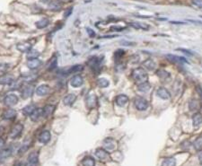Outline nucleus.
<instances>
[{
  "label": "nucleus",
  "instance_id": "22",
  "mask_svg": "<svg viewBox=\"0 0 202 166\" xmlns=\"http://www.w3.org/2000/svg\"><path fill=\"white\" fill-rule=\"evenodd\" d=\"M12 153V148H10V147L4 149V150H1L0 151V162H3V161L6 160L7 158H9Z\"/></svg>",
  "mask_w": 202,
  "mask_h": 166
},
{
  "label": "nucleus",
  "instance_id": "41",
  "mask_svg": "<svg viewBox=\"0 0 202 166\" xmlns=\"http://www.w3.org/2000/svg\"><path fill=\"white\" fill-rule=\"evenodd\" d=\"M192 4L199 8H202V0H192Z\"/></svg>",
  "mask_w": 202,
  "mask_h": 166
},
{
  "label": "nucleus",
  "instance_id": "26",
  "mask_svg": "<svg viewBox=\"0 0 202 166\" xmlns=\"http://www.w3.org/2000/svg\"><path fill=\"white\" fill-rule=\"evenodd\" d=\"M143 66H144L146 69H148V70H154L155 68H156L155 62L153 60H151V59L145 60V61L143 62Z\"/></svg>",
  "mask_w": 202,
  "mask_h": 166
},
{
  "label": "nucleus",
  "instance_id": "11",
  "mask_svg": "<svg viewBox=\"0 0 202 166\" xmlns=\"http://www.w3.org/2000/svg\"><path fill=\"white\" fill-rule=\"evenodd\" d=\"M23 129H24V127H23L22 124H17V125H15L12 129V130H11V137H12V138L18 137L22 134Z\"/></svg>",
  "mask_w": 202,
  "mask_h": 166
},
{
  "label": "nucleus",
  "instance_id": "40",
  "mask_svg": "<svg viewBox=\"0 0 202 166\" xmlns=\"http://www.w3.org/2000/svg\"><path fill=\"white\" fill-rule=\"evenodd\" d=\"M56 67H57V58L56 57H53L51 60H50V62H49V71H51V70H53V69H55L56 68Z\"/></svg>",
  "mask_w": 202,
  "mask_h": 166
},
{
  "label": "nucleus",
  "instance_id": "37",
  "mask_svg": "<svg viewBox=\"0 0 202 166\" xmlns=\"http://www.w3.org/2000/svg\"><path fill=\"white\" fill-rule=\"evenodd\" d=\"M193 145H194V148L197 150V151H201L202 150V137H199L195 142L193 143Z\"/></svg>",
  "mask_w": 202,
  "mask_h": 166
},
{
  "label": "nucleus",
  "instance_id": "51",
  "mask_svg": "<svg viewBox=\"0 0 202 166\" xmlns=\"http://www.w3.org/2000/svg\"><path fill=\"white\" fill-rule=\"evenodd\" d=\"M64 1H69V0H64Z\"/></svg>",
  "mask_w": 202,
  "mask_h": 166
},
{
  "label": "nucleus",
  "instance_id": "25",
  "mask_svg": "<svg viewBox=\"0 0 202 166\" xmlns=\"http://www.w3.org/2000/svg\"><path fill=\"white\" fill-rule=\"evenodd\" d=\"M56 106L55 105H47L43 108V117L44 118H48L49 117L55 110Z\"/></svg>",
  "mask_w": 202,
  "mask_h": 166
},
{
  "label": "nucleus",
  "instance_id": "33",
  "mask_svg": "<svg viewBox=\"0 0 202 166\" xmlns=\"http://www.w3.org/2000/svg\"><path fill=\"white\" fill-rule=\"evenodd\" d=\"M35 109V106H34L33 104H29V105L25 106L24 109H23V113H24L25 116H30V115L33 112V110H34Z\"/></svg>",
  "mask_w": 202,
  "mask_h": 166
},
{
  "label": "nucleus",
  "instance_id": "31",
  "mask_svg": "<svg viewBox=\"0 0 202 166\" xmlns=\"http://www.w3.org/2000/svg\"><path fill=\"white\" fill-rule=\"evenodd\" d=\"M83 166H95V159L91 156H86L82 161Z\"/></svg>",
  "mask_w": 202,
  "mask_h": 166
},
{
  "label": "nucleus",
  "instance_id": "6",
  "mask_svg": "<svg viewBox=\"0 0 202 166\" xmlns=\"http://www.w3.org/2000/svg\"><path fill=\"white\" fill-rule=\"evenodd\" d=\"M38 162H39V156L38 153L33 152L29 154L28 156V161L25 166H38Z\"/></svg>",
  "mask_w": 202,
  "mask_h": 166
},
{
  "label": "nucleus",
  "instance_id": "29",
  "mask_svg": "<svg viewBox=\"0 0 202 166\" xmlns=\"http://www.w3.org/2000/svg\"><path fill=\"white\" fill-rule=\"evenodd\" d=\"M192 122H193V126L194 127H198L202 123V114L200 113H196L194 114V116L192 117Z\"/></svg>",
  "mask_w": 202,
  "mask_h": 166
},
{
  "label": "nucleus",
  "instance_id": "21",
  "mask_svg": "<svg viewBox=\"0 0 202 166\" xmlns=\"http://www.w3.org/2000/svg\"><path fill=\"white\" fill-rule=\"evenodd\" d=\"M15 117H16V111L13 109H8L3 113V119H4L10 120V119H14Z\"/></svg>",
  "mask_w": 202,
  "mask_h": 166
},
{
  "label": "nucleus",
  "instance_id": "10",
  "mask_svg": "<svg viewBox=\"0 0 202 166\" xmlns=\"http://www.w3.org/2000/svg\"><path fill=\"white\" fill-rule=\"evenodd\" d=\"M33 92H34V87H33V85L29 84V85L25 86L24 89H23V91H22V97H23L24 99L30 98V97L33 95Z\"/></svg>",
  "mask_w": 202,
  "mask_h": 166
},
{
  "label": "nucleus",
  "instance_id": "42",
  "mask_svg": "<svg viewBox=\"0 0 202 166\" xmlns=\"http://www.w3.org/2000/svg\"><path fill=\"white\" fill-rule=\"evenodd\" d=\"M124 53H125V52H124L123 49H118V50L115 52V58H116V59H117V58H118V59L121 58V57L124 55Z\"/></svg>",
  "mask_w": 202,
  "mask_h": 166
},
{
  "label": "nucleus",
  "instance_id": "34",
  "mask_svg": "<svg viewBox=\"0 0 202 166\" xmlns=\"http://www.w3.org/2000/svg\"><path fill=\"white\" fill-rule=\"evenodd\" d=\"M162 166H176V160L173 157H169L164 160Z\"/></svg>",
  "mask_w": 202,
  "mask_h": 166
},
{
  "label": "nucleus",
  "instance_id": "45",
  "mask_svg": "<svg viewBox=\"0 0 202 166\" xmlns=\"http://www.w3.org/2000/svg\"><path fill=\"white\" fill-rule=\"evenodd\" d=\"M124 29H125L124 27H119V26H111V31H115V32H120V31H122Z\"/></svg>",
  "mask_w": 202,
  "mask_h": 166
},
{
  "label": "nucleus",
  "instance_id": "19",
  "mask_svg": "<svg viewBox=\"0 0 202 166\" xmlns=\"http://www.w3.org/2000/svg\"><path fill=\"white\" fill-rule=\"evenodd\" d=\"M156 75L163 81H166L168 79L171 78V74L166 70H164V69H159L156 72Z\"/></svg>",
  "mask_w": 202,
  "mask_h": 166
},
{
  "label": "nucleus",
  "instance_id": "39",
  "mask_svg": "<svg viewBox=\"0 0 202 166\" xmlns=\"http://www.w3.org/2000/svg\"><path fill=\"white\" fill-rule=\"evenodd\" d=\"M30 145H31V142L30 141H25V142L21 145V147H20V149H19V151H18V153L20 154H24L25 153L27 150H28V148H29V146H30Z\"/></svg>",
  "mask_w": 202,
  "mask_h": 166
},
{
  "label": "nucleus",
  "instance_id": "47",
  "mask_svg": "<svg viewBox=\"0 0 202 166\" xmlns=\"http://www.w3.org/2000/svg\"><path fill=\"white\" fill-rule=\"evenodd\" d=\"M87 33H88V34H89L90 37H95V33L92 29H90V28H87Z\"/></svg>",
  "mask_w": 202,
  "mask_h": 166
},
{
  "label": "nucleus",
  "instance_id": "24",
  "mask_svg": "<svg viewBox=\"0 0 202 166\" xmlns=\"http://www.w3.org/2000/svg\"><path fill=\"white\" fill-rule=\"evenodd\" d=\"M166 58L168 60H170L173 62H176V63H188V61L186 59L182 58V57H179L175 55H172V54H168L166 55Z\"/></svg>",
  "mask_w": 202,
  "mask_h": 166
},
{
  "label": "nucleus",
  "instance_id": "44",
  "mask_svg": "<svg viewBox=\"0 0 202 166\" xmlns=\"http://www.w3.org/2000/svg\"><path fill=\"white\" fill-rule=\"evenodd\" d=\"M177 50L183 52L184 54H186V55H188V56H192V55H193L191 51H190V50H187V49H185V48H177Z\"/></svg>",
  "mask_w": 202,
  "mask_h": 166
},
{
  "label": "nucleus",
  "instance_id": "32",
  "mask_svg": "<svg viewBox=\"0 0 202 166\" xmlns=\"http://www.w3.org/2000/svg\"><path fill=\"white\" fill-rule=\"evenodd\" d=\"M150 88H151V84L148 83V82L140 83V84H138V91H139V92H142V93L148 92V91L150 90Z\"/></svg>",
  "mask_w": 202,
  "mask_h": 166
},
{
  "label": "nucleus",
  "instance_id": "17",
  "mask_svg": "<svg viewBox=\"0 0 202 166\" xmlns=\"http://www.w3.org/2000/svg\"><path fill=\"white\" fill-rule=\"evenodd\" d=\"M76 96L74 94H69V95H66L65 98L63 99V103L66 106H71L72 104L76 102Z\"/></svg>",
  "mask_w": 202,
  "mask_h": 166
},
{
  "label": "nucleus",
  "instance_id": "4",
  "mask_svg": "<svg viewBox=\"0 0 202 166\" xmlns=\"http://www.w3.org/2000/svg\"><path fill=\"white\" fill-rule=\"evenodd\" d=\"M85 103L86 106L89 109H93L97 105V96L95 94H89L85 98Z\"/></svg>",
  "mask_w": 202,
  "mask_h": 166
},
{
  "label": "nucleus",
  "instance_id": "18",
  "mask_svg": "<svg viewBox=\"0 0 202 166\" xmlns=\"http://www.w3.org/2000/svg\"><path fill=\"white\" fill-rule=\"evenodd\" d=\"M50 140V132L49 130H45L41 133L39 137V141L41 144H47Z\"/></svg>",
  "mask_w": 202,
  "mask_h": 166
},
{
  "label": "nucleus",
  "instance_id": "28",
  "mask_svg": "<svg viewBox=\"0 0 202 166\" xmlns=\"http://www.w3.org/2000/svg\"><path fill=\"white\" fill-rule=\"evenodd\" d=\"M189 109L191 111H198L200 109V104L197 100H191L189 103Z\"/></svg>",
  "mask_w": 202,
  "mask_h": 166
},
{
  "label": "nucleus",
  "instance_id": "50",
  "mask_svg": "<svg viewBox=\"0 0 202 166\" xmlns=\"http://www.w3.org/2000/svg\"><path fill=\"white\" fill-rule=\"evenodd\" d=\"M199 161H200V164L202 165V152L200 154H199Z\"/></svg>",
  "mask_w": 202,
  "mask_h": 166
},
{
  "label": "nucleus",
  "instance_id": "13",
  "mask_svg": "<svg viewBox=\"0 0 202 166\" xmlns=\"http://www.w3.org/2000/svg\"><path fill=\"white\" fill-rule=\"evenodd\" d=\"M49 86L47 84H41L40 85L39 87H37L35 93L36 95H39V96H44L49 94Z\"/></svg>",
  "mask_w": 202,
  "mask_h": 166
},
{
  "label": "nucleus",
  "instance_id": "23",
  "mask_svg": "<svg viewBox=\"0 0 202 166\" xmlns=\"http://www.w3.org/2000/svg\"><path fill=\"white\" fill-rule=\"evenodd\" d=\"M32 48V45L29 42H21L17 44V49L21 52H29Z\"/></svg>",
  "mask_w": 202,
  "mask_h": 166
},
{
  "label": "nucleus",
  "instance_id": "16",
  "mask_svg": "<svg viewBox=\"0 0 202 166\" xmlns=\"http://www.w3.org/2000/svg\"><path fill=\"white\" fill-rule=\"evenodd\" d=\"M43 116V109L41 108H37L33 110V112L30 115V118L33 121H37L39 120V119Z\"/></svg>",
  "mask_w": 202,
  "mask_h": 166
},
{
  "label": "nucleus",
  "instance_id": "8",
  "mask_svg": "<svg viewBox=\"0 0 202 166\" xmlns=\"http://www.w3.org/2000/svg\"><path fill=\"white\" fill-rule=\"evenodd\" d=\"M156 95L159 98H161L163 100H169L171 98V94L165 87H159L156 91Z\"/></svg>",
  "mask_w": 202,
  "mask_h": 166
},
{
  "label": "nucleus",
  "instance_id": "2",
  "mask_svg": "<svg viewBox=\"0 0 202 166\" xmlns=\"http://www.w3.org/2000/svg\"><path fill=\"white\" fill-rule=\"evenodd\" d=\"M83 70V66L82 65H76V66H73L71 68H61L60 70H59V74L60 75H63V76H67L70 74H74V73H76V72H80Z\"/></svg>",
  "mask_w": 202,
  "mask_h": 166
},
{
  "label": "nucleus",
  "instance_id": "43",
  "mask_svg": "<svg viewBox=\"0 0 202 166\" xmlns=\"http://www.w3.org/2000/svg\"><path fill=\"white\" fill-rule=\"evenodd\" d=\"M72 11H73V7L68 8V9L64 12V17H65V18H68V16L72 14Z\"/></svg>",
  "mask_w": 202,
  "mask_h": 166
},
{
  "label": "nucleus",
  "instance_id": "5",
  "mask_svg": "<svg viewBox=\"0 0 202 166\" xmlns=\"http://www.w3.org/2000/svg\"><path fill=\"white\" fill-rule=\"evenodd\" d=\"M4 102H5V105H6V106H14V105L17 104L18 97L15 95H13V94L6 95V98H5Z\"/></svg>",
  "mask_w": 202,
  "mask_h": 166
},
{
  "label": "nucleus",
  "instance_id": "9",
  "mask_svg": "<svg viewBox=\"0 0 202 166\" xmlns=\"http://www.w3.org/2000/svg\"><path fill=\"white\" fill-rule=\"evenodd\" d=\"M115 146H116V144L115 141L112 139V138H105L104 141H103V147L106 151H113L115 149Z\"/></svg>",
  "mask_w": 202,
  "mask_h": 166
},
{
  "label": "nucleus",
  "instance_id": "49",
  "mask_svg": "<svg viewBox=\"0 0 202 166\" xmlns=\"http://www.w3.org/2000/svg\"><path fill=\"white\" fill-rule=\"evenodd\" d=\"M4 145H5V141L2 139V138H0V151L3 149V147H4Z\"/></svg>",
  "mask_w": 202,
  "mask_h": 166
},
{
  "label": "nucleus",
  "instance_id": "7",
  "mask_svg": "<svg viewBox=\"0 0 202 166\" xmlns=\"http://www.w3.org/2000/svg\"><path fill=\"white\" fill-rule=\"evenodd\" d=\"M84 83L83 77L79 75H76L75 76H73L70 80V84L75 88H78L80 86H82Z\"/></svg>",
  "mask_w": 202,
  "mask_h": 166
},
{
  "label": "nucleus",
  "instance_id": "3",
  "mask_svg": "<svg viewBox=\"0 0 202 166\" xmlns=\"http://www.w3.org/2000/svg\"><path fill=\"white\" fill-rule=\"evenodd\" d=\"M134 105L138 110H146L149 107V102L142 97H136L134 100Z\"/></svg>",
  "mask_w": 202,
  "mask_h": 166
},
{
  "label": "nucleus",
  "instance_id": "35",
  "mask_svg": "<svg viewBox=\"0 0 202 166\" xmlns=\"http://www.w3.org/2000/svg\"><path fill=\"white\" fill-rule=\"evenodd\" d=\"M130 25L131 27L135 28V29H141V30H148V29H149V26H148L147 24H141V23H137V22L130 23Z\"/></svg>",
  "mask_w": 202,
  "mask_h": 166
},
{
  "label": "nucleus",
  "instance_id": "36",
  "mask_svg": "<svg viewBox=\"0 0 202 166\" xmlns=\"http://www.w3.org/2000/svg\"><path fill=\"white\" fill-rule=\"evenodd\" d=\"M97 84H98V86L101 87V88H106V87L109 86L110 82H109V80H107L106 78H99V79L97 80Z\"/></svg>",
  "mask_w": 202,
  "mask_h": 166
},
{
  "label": "nucleus",
  "instance_id": "38",
  "mask_svg": "<svg viewBox=\"0 0 202 166\" xmlns=\"http://www.w3.org/2000/svg\"><path fill=\"white\" fill-rule=\"evenodd\" d=\"M40 56V53L37 50H33L31 49L28 53H27V58L28 60H33V59H37Z\"/></svg>",
  "mask_w": 202,
  "mask_h": 166
},
{
  "label": "nucleus",
  "instance_id": "27",
  "mask_svg": "<svg viewBox=\"0 0 202 166\" xmlns=\"http://www.w3.org/2000/svg\"><path fill=\"white\" fill-rule=\"evenodd\" d=\"M49 20L48 18H42L38 22H36L35 25L38 29H44L49 25Z\"/></svg>",
  "mask_w": 202,
  "mask_h": 166
},
{
  "label": "nucleus",
  "instance_id": "46",
  "mask_svg": "<svg viewBox=\"0 0 202 166\" xmlns=\"http://www.w3.org/2000/svg\"><path fill=\"white\" fill-rule=\"evenodd\" d=\"M196 90H197V93H198L199 96L200 97V99L202 100V88L200 85H198V86L196 87Z\"/></svg>",
  "mask_w": 202,
  "mask_h": 166
},
{
  "label": "nucleus",
  "instance_id": "1",
  "mask_svg": "<svg viewBox=\"0 0 202 166\" xmlns=\"http://www.w3.org/2000/svg\"><path fill=\"white\" fill-rule=\"evenodd\" d=\"M132 77L134 81L138 84L147 82L148 80V75L146 71L143 68H136L132 71Z\"/></svg>",
  "mask_w": 202,
  "mask_h": 166
},
{
  "label": "nucleus",
  "instance_id": "20",
  "mask_svg": "<svg viewBox=\"0 0 202 166\" xmlns=\"http://www.w3.org/2000/svg\"><path fill=\"white\" fill-rule=\"evenodd\" d=\"M41 65V61L38 59H33V60H28L27 61V67L30 69H36Z\"/></svg>",
  "mask_w": 202,
  "mask_h": 166
},
{
  "label": "nucleus",
  "instance_id": "12",
  "mask_svg": "<svg viewBox=\"0 0 202 166\" xmlns=\"http://www.w3.org/2000/svg\"><path fill=\"white\" fill-rule=\"evenodd\" d=\"M95 155L96 157L101 160V161H105L106 159L109 158V154L105 149H103V148H98L96 151H95Z\"/></svg>",
  "mask_w": 202,
  "mask_h": 166
},
{
  "label": "nucleus",
  "instance_id": "15",
  "mask_svg": "<svg viewBox=\"0 0 202 166\" xmlns=\"http://www.w3.org/2000/svg\"><path fill=\"white\" fill-rule=\"evenodd\" d=\"M102 62V60L98 57H93L88 61V65L92 69H97L100 67V64Z\"/></svg>",
  "mask_w": 202,
  "mask_h": 166
},
{
  "label": "nucleus",
  "instance_id": "30",
  "mask_svg": "<svg viewBox=\"0 0 202 166\" xmlns=\"http://www.w3.org/2000/svg\"><path fill=\"white\" fill-rule=\"evenodd\" d=\"M14 82V78L11 75H3L0 77V83L1 84H12Z\"/></svg>",
  "mask_w": 202,
  "mask_h": 166
},
{
  "label": "nucleus",
  "instance_id": "14",
  "mask_svg": "<svg viewBox=\"0 0 202 166\" xmlns=\"http://www.w3.org/2000/svg\"><path fill=\"white\" fill-rule=\"evenodd\" d=\"M129 102V97L125 95H119L116 97V103L119 107H124Z\"/></svg>",
  "mask_w": 202,
  "mask_h": 166
},
{
  "label": "nucleus",
  "instance_id": "52",
  "mask_svg": "<svg viewBox=\"0 0 202 166\" xmlns=\"http://www.w3.org/2000/svg\"><path fill=\"white\" fill-rule=\"evenodd\" d=\"M200 17H202V16H200Z\"/></svg>",
  "mask_w": 202,
  "mask_h": 166
},
{
  "label": "nucleus",
  "instance_id": "48",
  "mask_svg": "<svg viewBox=\"0 0 202 166\" xmlns=\"http://www.w3.org/2000/svg\"><path fill=\"white\" fill-rule=\"evenodd\" d=\"M122 45H125V46H131V45H134L135 43H133V42H129V41H121L120 42Z\"/></svg>",
  "mask_w": 202,
  "mask_h": 166
}]
</instances>
